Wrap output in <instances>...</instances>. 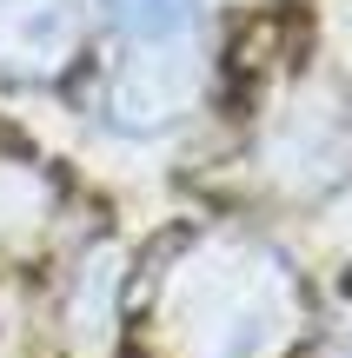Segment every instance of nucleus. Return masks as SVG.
<instances>
[{"label": "nucleus", "mask_w": 352, "mask_h": 358, "mask_svg": "<svg viewBox=\"0 0 352 358\" xmlns=\"http://www.w3.org/2000/svg\"><path fill=\"white\" fill-rule=\"evenodd\" d=\"M80 47L73 0H0V73L53 80Z\"/></svg>", "instance_id": "nucleus-1"}, {"label": "nucleus", "mask_w": 352, "mask_h": 358, "mask_svg": "<svg viewBox=\"0 0 352 358\" xmlns=\"http://www.w3.org/2000/svg\"><path fill=\"white\" fill-rule=\"evenodd\" d=\"M113 7V20L127 27L133 40H186V27H193V0H106Z\"/></svg>", "instance_id": "nucleus-3"}, {"label": "nucleus", "mask_w": 352, "mask_h": 358, "mask_svg": "<svg viewBox=\"0 0 352 358\" xmlns=\"http://www.w3.org/2000/svg\"><path fill=\"white\" fill-rule=\"evenodd\" d=\"M180 40H167V53H153V60H133L127 73L113 80V120H127V127H160V120H173L186 100H193V66H180Z\"/></svg>", "instance_id": "nucleus-2"}]
</instances>
